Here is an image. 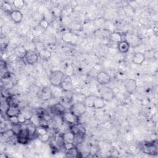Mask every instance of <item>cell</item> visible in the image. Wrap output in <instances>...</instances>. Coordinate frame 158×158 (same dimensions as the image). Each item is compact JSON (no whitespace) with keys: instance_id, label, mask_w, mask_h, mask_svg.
<instances>
[{"instance_id":"1","label":"cell","mask_w":158,"mask_h":158,"mask_svg":"<svg viewBox=\"0 0 158 158\" xmlns=\"http://www.w3.org/2000/svg\"><path fill=\"white\" fill-rule=\"evenodd\" d=\"M65 77L64 72L60 70H51L49 76L50 83L54 86H60Z\"/></svg>"},{"instance_id":"2","label":"cell","mask_w":158,"mask_h":158,"mask_svg":"<svg viewBox=\"0 0 158 158\" xmlns=\"http://www.w3.org/2000/svg\"><path fill=\"white\" fill-rule=\"evenodd\" d=\"M86 108L87 107L85 105L83 102L77 101L71 106L70 108V111L76 117L79 118L86 112Z\"/></svg>"},{"instance_id":"3","label":"cell","mask_w":158,"mask_h":158,"mask_svg":"<svg viewBox=\"0 0 158 158\" xmlns=\"http://www.w3.org/2000/svg\"><path fill=\"white\" fill-rule=\"evenodd\" d=\"M101 97L106 101H110L114 97V93L112 89L109 86H102L99 89Z\"/></svg>"},{"instance_id":"4","label":"cell","mask_w":158,"mask_h":158,"mask_svg":"<svg viewBox=\"0 0 158 158\" xmlns=\"http://www.w3.org/2000/svg\"><path fill=\"white\" fill-rule=\"evenodd\" d=\"M38 55L33 51L26 50L25 55L22 59L24 62L29 65L35 64L38 60Z\"/></svg>"},{"instance_id":"5","label":"cell","mask_w":158,"mask_h":158,"mask_svg":"<svg viewBox=\"0 0 158 158\" xmlns=\"http://www.w3.org/2000/svg\"><path fill=\"white\" fill-rule=\"evenodd\" d=\"M78 118H79L76 117L70 111L69 112L65 111L62 114V120H63V122L70 125L78 123Z\"/></svg>"},{"instance_id":"6","label":"cell","mask_w":158,"mask_h":158,"mask_svg":"<svg viewBox=\"0 0 158 158\" xmlns=\"http://www.w3.org/2000/svg\"><path fill=\"white\" fill-rule=\"evenodd\" d=\"M124 86L126 91L129 94H133L135 91L137 87L136 81L133 78L127 79L124 82Z\"/></svg>"},{"instance_id":"7","label":"cell","mask_w":158,"mask_h":158,"mask_svg":"<svg viewBox=\"0 0 158 158\" xmlns=\"http://www.w3.org/2000/svg\"><path fill=\"white\" fill-rule=\"evenodd\" d=\"M96 80L100 85H104L110 81V77L107 72L101 71L97 74Z\"/></svg>"},{"instance_id":"8","label":"cell","mask_w":158,"mask_h":158,"mask_svg":"<svg viewBox=\"0 0 158 158\" xmlns=\"http://www.w3.org/2000/svg\"><path fill=\"white\" fill-rule=\"evenodd\" d=\"M143 151L146 154H153L157 152V145L154 143H147L143 146Z\"/></svg>"},{"instance_id":"9","label":"cell","mask_w":158,"mask_h":158,"mask_svg":"<svg viewBox=\"0 0 158 158\" xmlns=\"http://www.w3.org/2000/svg\"><path fill=\"white\" fill-rule=\"evenodd\" d=\"M9 15L12 20L15 23H19L23 19V14L19 10H13L9 13Z\"/></svg>"},{"instance_id":"10","label":"cell","mask_w":158,"mask_h":158,"mask_svg":"<svg viewBox=\"0 0 158 158\" xmlns=\"http://www.w3.org/2000/svg\"><path fill=\"white\" fill-rule=\"evenodd\" d=\"M73 86L72 80L69 76H66L60 85L61 89L64 91H70Z\"/></svg>"},{"instance_id":"11","label":"cell","mask_w":158,"mask_h":158,"mask_svg":"<svg viewBox=\"0 0 158 158\" xmlns=\"http://www.w3.org/2000/svg\"><path fill=\"white\" fill-rule=\"evenodd\" d=\"M5 114L8 118L17 117L20 114V110L18 106L7 107Z\"/></svg>"},{"instance_id":"12","label":"cell","mask_w":158,"mask_h":158,"mask_svg":"<svg viewBox=\"0 0 158 158\" xmlns=\"http://www.w3.org/2000/svg\"><path fill=\"white\" fill-rule=\"evenodd\" d=\"M146 59L145 54L143 52H136L132 57V62L136 65H141Z\"/></svg>"},{"instance_id":"13","label":"cell","mask_w":158,"mask_h":158,"mask_svg":"<svg viewBox=\"0 0 158 158\" xmlns=\"http://www.w3.org/2000/svg\"><path fill=\"white\" fill-rule=\"evenodd\" d=\"M51 110L52 113L57 115H62L64 112H65V108L62 104L56 103L51 107Z\"/></svg>"},{"instance_id":"14","label":"cell","mask_w":158,"mask_h":158,"mask_svg":"<svg viewBox=\"0 0 158 158\" xmlns=\"http://www.w3.org/2000/svg\"><path fill=\"white\" fill-rule=\"evenodd\" d=\"M62 140L64 143H72L73 144L75 139V134L70 130L64 133L62 135Z\"/></svg>"},{"instance_id":"15","label":"cell","mask_w":158,"mask_h":158,"mask_svg":"<svg viewBox=\"0 0 158 158\" xmlns=\"http://www.w3.org/2000/svg\"><path fill=\"white\" fill-rule=\"evenodd\" d=\"M118 51L122 53H127L130 49V43L125 40H122L117 43Z\"/></svg>"},{"instance_id":"16","label":"cell","mask_w":158,"mask_h":158,"mask_svg":"<svg viewBox=\"0 0 158 158\" xmlns=\"http://www.w3.org/2000/svg\"><path fill=\"white\" fill-rule=\"evenodd\" d=\"M106 106V101L101 96H96L94 101L93 107L96 109H100Z\"/></svg>"},{"instance_id":"17","label":"cell","mask_w":158,"mask_h":158,"mask_svg":"<svg viewBox=\"0 0 158 158\" xmlns=\"http://www.w3.org/2000/svg\"><path fill=\"white\" fill-rule=\"evenodd\" d=\"M6 102L8 107L18 106L19 100L15 95H10L6 98Z\"/></svg>"},{"instance_id":"18","label":"cell","mask_w":158,"mask_h":158,"mask_svg":"<svg viewBox=\"0 0 158 158\" xmlns=\"http://www.w3.org/2000/svg\"><path fill=\"white\" fill-rule=\"evenodd\" d=\"M77 36L71 32H66L62 36V40L68 43H72L74 40H77Z\"/></svg>"},{"instance_id":"19","label":"cell","mask_w":158,"mask_h":158,"mask_svg":"<svg viewBox=\"0 0 158 158\" xmlns=\"http://www.w3.org/2000/svg\"><path fill=\"white\" fill-rule=\"evenodd\" d=\"M95 98H96V96L89 95L84 99L83 103L86 106V107H93Z\"/></svg>"},{"instance_id":"20","label":"cell","mask_w":158,"mask_h":158,"mask_svg":"<svg viewBox=\"0 0 158 158\" xmlns=\"http://www.w3.org/2000/svg\"><path fill=\"white\" fill-rule=\"evenodd\" d=\"M67 156L69 157H79V151L77 148V146H73L72 148L67 150Z\"/></svg>"},{"instance_id":"21","label":"cell","mask_w":158,"mask_h":158,"mask_svg":"<svg viewBox=\"0 0 158 158\" xmlns=\"http://www.w3.org/2000/svg\"><path fill=\"white\" fill-rule=\"evenodd\" d=\"M110 38L111 41L115 42V43H119L121 41H122V35L118 32H114L110 34Z\"/></svg>"},{"instance_id":"22","label":"cell","mask_w":158,"mask_h":158,"mask_svg":"<svg viewBox=\"0 0 158 158\" xmlns=\"http://www.w3.org/2000/svg\"><path fill=\"white\" fill-rule=\"evenodd\" d=\"M51 91L47 88L43 89V90L41 93V95H40L41 99L42 100L46 101V100H48L49 98H51Z\"/></svg>"},{"instance_id":"23","label":"cell","mask_w":158,"mask_h":158,"mask_svg":"<svg viewBox=\"0 0 158 158\" xmlns=\"http://www.w3.org/2000/svg\"><path fill=\"white\" fill-rule=\"evenodd\" d=\"M51 52L48 51V49H42L39 54H40V57H41L43 59H48L51 57Z\"/></svg>"},{"instance_id":"24","label":"cell","mask_w":158,"mask_h":158,"mask_svg":"<svg viewBox=\"0 0 158 158\" xmlns=\"http://www.w3.org/2000/svg\"><path fill=\"white\" fill-rule=\"evenodd\" d=\"M12 3H13V5L14 6V7L16 9H17V10L23 7V6L25 4V2L23 0H15V1H14L12 2Z\"/></svg>"},{"instance_id":"25","label":"cell","mask_w":158,"mask_h":158,"mask_svg":"<svg viewBox=\"0 0 158 158\" xmlns=\"http://www.w3.org/2000/svg\"><path fill=\"white\" fill-rule=\"evenodd\" d=\"M47 130H46V128L43 127H40L39 126L38 127H37L36 128V131H35V134L38 135V136H40L44 134L47 133Z\"/></svg>"},{"instance_id":"26","label":"cell","mask_w":158,"mask_h":158,"mask_svg":"<svg viewBox=\"0 0 158 158\" xmlns=\"http://www.w3.org/2000/svg\"><path fill=\"white\" fill-rule=\"evenodd\" d=\"M2 8L5 11L9 12V13L13 10L12 8V6H11V4L9 2H4L2 4Z\"/></svg>"},{"instance_id":"27","label":"cell","mask_w":158,"mask_h":158,"mask_svg":"<svg viewBox=\"0 0 158 158\" xmlns=\"http://www.w3.org/2000/svg\"><path fill=\"white\" fill-rule=\"evenodd\" d=\"M38 138L39 139H40L41 141L43 142V143H46V142H48L49 139V135L47 133L46 134H44V135H40V136H38Z\"/></svg>"},{"instance_id":"28","label":"cell","mask_w":158,"mask_h":158,"mask_svg":"<svg viewBox=\"0 0 158 158\" xmlns=\"http://www.w3.org/2000/svg\"><path fill=\"white\" fill-rule=\"evenodd\" d=\"M17 141L19 143L25 144L28 143L29 141V138H21V137H17Z\"/></svg>"},{"instance_id":"29","label":"cell","mask_w":158,"mask_h":158,"mask_svg":"<svg viewBox=\"0 0 158 158\" xmlns=\"http://www.w3.org/2000/svg\"><path fill=\"white\" fill-rule=\"evenodd\" d=\"M17 117H18L19 122V123H20V124L24 123L25 122L26 120H27V118L25 117V116L24 115V114H22V113H20V114L17 116Z\"/></svg>"},{"instance_id":"30","label":"cell","mask_w":158,"mask_h":158,"mask_svg":"<svg viewBox=\"0 0 158 158\" xmlns=\"http://www.w3.org/2000/svg\"><path fill=\"white\" fill-rule=\"evenodd\" d=\"M39 25H40L41 27H42L43 28H46L49 26V22H48V21H47L46 20L43 19V20H42L40 22Z\"/></svg>"}]
</instances>
